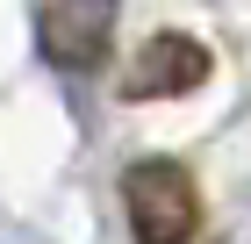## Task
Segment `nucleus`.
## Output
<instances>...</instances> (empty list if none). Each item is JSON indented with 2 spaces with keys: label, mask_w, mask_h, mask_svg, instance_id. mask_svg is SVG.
<instances>
[{
  "label": "nucleus",
  "mask_w": 251,
  "mask_h": 244,
  "mask_svg": "<svg viewBox=\"0 0 251 244\" xmlns=\"http://www.w3.org/2000/svg\"><path fill=\"white\" fill-rule=\"evenodd\" d=\"M115 7L122 0H43L36 7V51L58 72H94L115 43Z\"/></svg>",
  "instance_id": "obj_2"
},
{
  "label": "nucleus",
  "mask_w": 251,
  "mask_h": 244,
  "mask_svg": "<svg viewBox=\"0 0 251 244\" xmlns=\"http://www.w3.org/2000/svg\"><path fill=\"white\" fill-rule=\"evenodd\" d=\"M122 216L136 244H194L201 230V187L179 158H136L122 172Z\"/></svg>",
  "instance_id": "obj_1"
},
{
  "label": "nucleus",
  "mask_w": 251,
  "mask_h": 244,
  "mask_svg": "<svg viewBox=\"0 0 251 244\" xmlns=\"http://www.w3.org/2000/svg\"><path fill=\"white\" fill-rule=\"evenodd\" d=\"M208 72H215L208 43L179 36V29H158L151 43H136L129 72H122V101H179L194 86H208Z\"/></svg>",
  "instance_id": "obj_3"
}]
</instances>
